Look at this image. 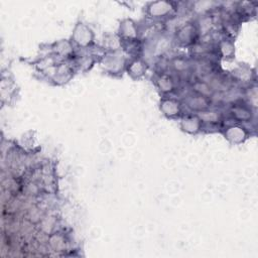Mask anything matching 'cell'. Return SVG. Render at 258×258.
I'll return each mask as SVG.
<instances>
[{"label":"cell","mask_w":258,"mask_h":258,"mask_svg":"<svg viewBox=\"0 0 258 258\" xmlns=\"http://www.w3.org/2000/svg\"><path fill=\"white\" fill-rule=\"evenodd\" d=\"M219 49H220L221 54L224 57H233L234 52H235L234 44L230 40H226V39H224L220 42Z\"/></svg>","instance_id":"cell-13"},{"label":"cell","mask_w":258,"mask_h":258,"mask_svg":"<svg viewBox=\"0 0 258 258\" xmlns=\"http://www.w3.org/2000/svg\"><path fill=\"white\" fill-rule=\"evenodd\" d=\"M159 108L161 113L170 119L180 118L182 115V107L177 99L172 97H163L160 100Z\"/></svg>","instance_id":"cell-4"},{"label":"cell","mask_w":258,"mask_h":258,"mask_svg":"<svg viewBox=\"0 0 258 258\" xmlns=\"http://www.w3.org/2000/svg\"><path fill=\"white\" fill-rule=\"evenodd\" d=\"M174 7L172 3L165 1H157L151 2L147 7V14L152 18H163L168 17L173 11Z\"/></svg>","instance_id":"cell-7"},{"label":"cell","mask_w":258,"mask_h":258,"mask_svg":"<svg viewBox=\"0 0 258 258\" xmlns=\"http://www.w3.org/2000/svg\"><path fill=\"white\" fill-rule=\"evenodd\" d=\"M154 84L163 95H168L175 90V82L171 76L161 73L154 76Z\"/></svg>","instance_id":"cell-9"},{"label":"cell","mask_w":258,"mask_h":258,"mask_svg":"<svg viewBox=\"0 0 258 258\" xmlns=\"http://www.w3.org/2000/svg\"><path fill=\"white\" fill-rule=\"evenodd\" d=\"M197 34V29L194 25L187 23L186 25H183L176 33L177 40L183 44L187 45L192 43V40L195 39V36Z\"/></svg>","instance_id":"cell-10"},{"label":"cell","mask_w":258,"mask_h":258,"mask_svg":"<svg viewBox=\"0 0 258 258\" xmlns=\"http://www.w3.org/2000/svg\"><path fill=\"white\" fill-rule=\"evenodd\" d=\"M209 105H210V101L208 97L203 95H197L195 97H190L187 102V106L190 109L195 110L197 113L208 110Z\"/></svg>","instance_id":"cell-11"},{"label":"cell","mask_w":258,"mask_h":258,"mask_svg":"<svg viewBox=\"0 0 258 258\" xmlns=\"http://www.w3.org/2000/svg\"><path fill=\"white\" fill-rule=\"evenodd\" d=\"M204 128L203 121L196 114H185L180 117V129L188 134L196 135Z\"/></svg>","instance_id":"cell-6"},{"label":"cell","mask_w":258,"mask_h":258,"mask_svg":"<svg viewBox=\"0 0 258 258\" xmlns=\"http://www.w3.org/2000/svg\"><path fill=\"white\" fill-rule=\"evenodd\" d=\"M94 32L87 24L79 22L75 25L72 34L73 45L80 49H87L94 44Z\"/></svg>","instance_id":"cell-1"},{"label":"cell","mask_w":258,"mask_h":258,"mask_svg":"<svg viewBox=\"0 0 258 258\" xmlns=\"http://www.w3.org/2000/svg\"><path fill=\"white\" fill-rule=\"evenodd\" d=\"M147 70V66L144 59L141 57H135L127 62L126 72L133 80H139L144 77Z\"/></svg>","instance_id":"cell-8"},{"label":"cell","mask_w":258,"mask_h":258,"mask_svg":"<svg viewBox=\"0 0 258 258\" xmlns=\"http://www.w3.org/2000/svg\"><path fill=\"white\" fill-rule=\"evenodd\" d=\"M118 36L122 42L133 43L138 40L139 30L137 24L132 19H124L119 26Z\"/></svg>","instance_id":"cell-3"},{"label":"cell","mask_w":258,"mask_h":258,"mask_svg":"<svg viewBox=\"0 0 258 258\" xmlns=\"http://www.w3.org/2000/svg\"><path fill=\"white\" fill-rule=\"evenodd\" d=\"M128 60L118 52H109L104 55L101 66L105 72L111 75L122 74L123 71H126Z\"/></svg>","instance_id":"cell-2"},{"label":"cell","mask_w":258,"mask_h":258,"mask_svg":"<svg viewBox=\"0 0 258 258\" xmlns=\"http://www.w3.org/2000/svg\"><path fill=\"white\" fill-rule=\"evenodd\" d=\"M225 138L232 144H241L249 136V131L240 124H232L225 128L224 130Z\"/></svg>","instance_id":"cell-5"},{"label":"cell","mask_w":258,"mask_h":258,"mask_svg":"<svg viewBox=\"0 0 258 258\" xmlns=\"http://www.w3.org/2000/svg\"><path fill=\"white\" fill-rule=\"evenodd\" d=\"M231 114L237 122H248L251 119V110L246 106L233 105L231 107Z\"/></svg>","instance_id":"cell-12"}]
</instances>
